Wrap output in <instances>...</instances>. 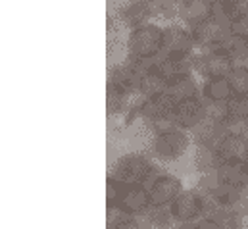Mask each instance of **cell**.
<instances>
[{"mask_svg":"<svg viewBox=\"0 0 248 229\" xmlns=\"http://www.w3.org/2000/svg\"><path fill=\"white\" fill-rule=\"evenodd\" d=\"M125 58L154 60L164 50V23L146 21L125 35Z\"/></svg>","mask_w":248,"mask_h":229,"instance_id":"cell-1","label":"cell"},{"mask_svg":"<svg viewBox=\"0 0 248 229\" xmlns=\"http://www.w3.org/2000/svg\"><path fill=\"white\" fill-rule=\"evenodd\" d=\"M192 147H194L192 135L183 127H175L166 133L150 135L146 143L150 156L160 164H177Z\"/></svg>","mask_w":248,"mask_h":229,"instance_id":"cell-2","label":"cell"},{"mask_svg":"<svg viewBox=\"0 0 248 229\" xmlns=\"http://www.w3.org/2000/svg\"><path fill=\"white\" fill-rule=\"evenodd\" d=\"M156 160L150 156L148 150H127L120 154L110 164V175H114L120 183L127 185H144L148 175L156 168Z\"/></svg>","mask_w":248,"mask_h":229,"instance_id":"cell-3","label":"cell"},{"mask_svg":"<svg viewBox=\"0 0 248 229\" xmlns=\"http://www.w3.org/2000/svg\"><path fill=\"white\" fill-rule=\"evenodd\" d=\"M235 67L233 58L229 56L223 49L216 50H196L192 56V71L202 77H227L231 69Z\"/></svg>","mask_w":248,"mask_h":229,"instance_id":"cell-4","label":"cell"},{"mask_svg":"<svg viewBox=\"0 0 248 229\" xmlns=\"http://www.w3.org/2000/svg\"><path fill=\"white\" fill-rule=\"evenodd\" d=\"M196 43L192 31L181 21L166 23L164 25V50L160 56L190 58L196 52Z\"/></svg>","mask_w":248,"mask_h":229,"instance_id":"cell-5","label":"cell"},{"mask_svg":"<svg viewBox=\"0 0 248 229\" xmlns=\"http://www.w3.org/2000/svg\"><path fill=\"white\" fill-rule=\"evenodd\" d=\"M170 208L177 224H192L200 216H204V195L194 185L185 187L177 195V198L170 204Z\"/></svg>","mask_w":248,"mask_h":229,"instance_id":"cell-6","label":"cell"},{"mask_svg":"<svg viewBox=\"0 0 248 229\" xmlns=\"http://www.w3.org/2000/svg\"><path fill=\"white\" fill-rule=\"evenodd\" d=\"M183 189H185V185H183L181 175L164 170L148 187L150 202H152V206H170Z\"/></svg>","mask_w":248,"mask_h":229,"instance_id":"cell-7","label":"cell"},{"mask_svg":"<svg viewBox=\"0 0 248 229\" xmlns=\"http://www.w3.org/2000/svg\"><path fill=\"white\" fill-rule=\"evenodd\" d=\"M190 31H192V37H194V43H196L198 50L223 49V45L231 39L229 27L221 25V23H216L214 19H210V21H206L202 25H196Z\"/></svg>","mask_w":248,"mask_h":229,"instance_id":"cell-8","label":"cell"},{"mask_svg":"<svg viewBox=\"0 0 248 229\" xmlns=\"http://www.w3.org/2000/svg\"><path fill=\"white\" fill-rule=\"evenodd\" d=\"M116 208H120L122 212L129 214V216L148 214V210L152 208L148 189L144 185H127L122 196H120V200L116 202Z\"/></svg>","mask_w":248,"mask_h":229,"instance_id":"cell-9","label":"cell"},{"mask_svg":"<svg viewBox=\"0 0 248 229\" xmlns=\"http://www.w3.org/2000/svg\"><path fill=\"white\" fill-rule=\"evenodd\" d=\"M114 14L125 31H131L146 21H152L146 0H125L114 10Z\"/></svg>","mask_w":248,"mask_h":229,"instance_id":"cell-10","label":"cell"},{"mask_svg":"<svg viewBox=\"0 0 248 229\" xmlns=\"http://www.w3.org/2000/svg\"><path fill=\"white\" fill-rule=\"evenodd\" d=\"M214 0H179V19L188 29L212 19Z\"/></svg>","mask_w":248,"mask_h":229,"instance_id":"cell-11","label":"cell"},{"mask_svg":"<svg viewBox=\"0 0 248 229\" xmlns=\"http://www.w3.org/2000/svg\"><path fill=\"white\" fill-rule=\"evenodd\" d=\"M173 115H175V121L179 127H183L186 131H192L206 117V104L200 97L186 98L181 102H175Z\"/></svg>","mask_w":248,"mask_h":229,"instance_id":"cell-12","label":"cell"},{"mask_svg":"<svg viewBox=\"0 0 248 229\" xmlns=\"http://www.w3.org/2000/svg\"><path fill=\"white\" fill-rule=\"evenodd\" d=\"M166 93H168L175 102L200 97V81L196 79V73H192V71L177 73V75H173V77L168 79V83H166Z\"/></svg>","mask_w":248,"mask_h":229,"instance_id":"cell-13","label":"cell"},{"mask_svg":"<svg viewBox=\"0 0 248 229\" xmlns=\"http://www.w3.org/2000/svg\"><path fill=\"white\" fill-rule=\"evenodd\" d=\"M223 158L217 147L198 143L192 147V170L196 173L216 172L221 166Z\"/></svg>","mask_w":248,"mask_h":229,"instance_id":"cell-14","label":"cell"},{"mask_svg":"<svg viewBox=\"0 0 248 229\" xmlns=\"http://www.w3.org/2000/svg\"><path fill=\"white\" fill-rule=\"evenodd\" d=\"M235 97L227 77H208L200 81V98L204 102H229Z\"/></svg>","mask_w":248,"mask_h":229,"instance_id":"cell-15","label":"cell"},{"mask_svg":"<svg viewBox=\"0 0 248 229\" xmlns=\"http://www.w3.org/2000/svg\"><path fill=\"white\" fill-rule=\"evenodd\" d=\"M216 172L223 183H229L235 187L248 185V160H223Z\"/></svg>","mask_w":248,"mask_h":229,"instance_id":"cell-16","label":"cell"},{"mask_svg":"<svg viewBox=\"0 0 248 229\" xmlns=\"http://www.w3.org/2000/svg\"><path fill=\"white\" fill-rule=\"evenodd\" d=\"M152 21L173 23L179 19V0H146Z\"/></svg>","mask_w":248,"mask_h":229,"instance_id":"cell-17","label":"cell"},{"mask_svg":"<svg viewBox=\"0 0 248 229\" xmlns=\"http://www.w3.org/2000/svg\"><path fill=\"white\" fill-rule=\"evenodd\" d=\"M217 148L223 160H248V141L239 135H225Z\"/></svg>","mask_w":248,"mask_h":229,"instance_id":"cell-18","label":"cell"},{"mask_svg":"<svg viewBox=\"0 0 248 229\" xmlns=\"http://www.w3.org/2000/svg\"><path fill=\"white\" fill-rule=\"evenodd\" d=\"M206 216L216 220V224L219 226V229H247V220L241 218L229 206H216L210 212H206Z\"/></svg>","mask_w":248,"mask_h":229,"instance_id":"cell-19","label":"cell"},{"mask_svg":"<svg viewBox=\"0 0 248 229\" xmlns=\"http://www.w3.org/2000/svg\"><path fill=\"white\" fill-rule=\"evenodd\" d=\"M166 83H168V79L162 73H158L156 69H150L140 79L139 97H154V95H160V93L166 91Z\"/></svg>","mask_w":248,"mask_h":229,"instance_id":"cell-20","label":"cell"},{"mask_svg":"<svg viewBox=\"0 0 248 229\" xmlns=\"http://www.w3.org/2000/svg\"><path fill=\"white\" fill-rule=\"evenodd\" d=\"M152 229H175L177 220L173 218V212L170 206H152L146 214Z\"/></svg>","mask_w":248,"mask_h":229,"instance_id":"cell-21","label":"cell"},{"mask_svg":"<svg viewBox=\"0 0 248 229\" xmlns=\"http://www.w3.org/2000/svg\"><path fill=\"white\" fill-rule=\"evenodd\" d=\"M229 83H231V89L235 95L239 97H245L248 95V65H243V64H237L231 73L227 75Z\"/></svg>","mask_w":248,"mask_h":229,"instance_id":"cell-22","label":"cell"},{"mask_svg":"<svg viewBox=\"0 0 248 229\" xmlns=\"http://www.w3.org/2000/svg\"><path fill=\"white\" fill-rule=\"evenodd\" d=\"M175 127H179V125H177V121H175L173 112H170V114H164V115H160V117H156V119H152L144 129H146V133H148V137H150V135H158V133L171 131V129H175Z\"/></svg>","mask_w":248,"mask_h":229,"instance_id":"cell-23","label":"cell"},{"mask_svg":"<svg viewBox=\"0 0 248 229\" xmlns=\"http://www.w3.org/2000/svg\"><path fill=\"white\" fill-rule=\"evenodd\" d=\"M124 189H125L124 183H120L114 175L108 173V177H106V208L116 206V202L120 200Z\"/></svg>","mask_w":248,"mask_h":229,"instance_id":"cell-24","label":"cell"},{"mask_svg":"<svg viewBox=\"0 0 248 229\" xmlns=\"http://www.w3.org/2000/svg\"><path fill=\"white\" fill-rule=\"evenodd\" d=\"M227 108H229V115H235V117H241V119H248V95H245V97L235 95L227 102Z\"/></svg>","mask_w":248,"mask_h":229,"instance_id":"cell-25","label":"cell"},{"mask_svg":"<svg viewBox=\"0 0 248 229\" xmlns=\"http://www.w3.org/2000/svg\"><path fill=\"white\" fill-rule=\"evenodd\" d=\"M229 33H231V37H237V39L248 41V14L231 21V25H229Z\"/></svg>","mask_w":248,"mask_h":229,"instance_id":"cell-26","label":"cell"},{"mask_svg":"<svg viewBox=\"0 0 248 229\" xmlns=\"http://www.w3.org/2000/svg\"><path fill=\"white\" fill-rule=\"evenodd\" d=\"M231 210H235V212H237L241 218H245V220L248 218V185L239 189V195H237V198H235Z\"/></svg>","mask_w":248,"mask_h":229,"instance_id":"cell-27","label":"cell"},{"mask_svg":"<svg viewBox=\"0 0 248 229\" xmlns=\"http://www.w3.org/2000/svg\"><path fill=\"white\" fill-rule=\"evenodd\" d=\"M192 229H219V226L216 224V220H212L210 216H200L196 222H192Z\"/></svg>","mask_w":248,"mask_h":229,"instance_id":"cell-28","label":"cell"},{"mask_svg":"<svg viewBox=\"0 0 248 229\" xmlns=\"http://www.w3.org/2000/svg\"><path fill=\"white\" fill-rule=\"evenodd\" d=\"M241 137L248 141V119H245V123H243V131H241Z\"/></svg>","mask_w":248,"mask_h":229,"instance_id":"cell-29","label":"cell"},{"mask_svg":"<svg viewBox=\"0 0 248 229\" xmlns=\"http://www.w3.org/2000/svg\"><path fill=\"white\" fill-rule=\"evenodd\" d=\"M175 229H192V224H177Z\"/></svg>","mask_w":248,"mask_h":229,"instance_id":"cell-30","label":"cell"}]
</instances>
